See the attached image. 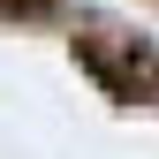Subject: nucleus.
<instances>
[{
    "mask_svg": "<svg viewBox=\"0 0 159 159\" xmlns=\"http://www.w3.org/2000/svg\"><path fill=\"white\" fill-rule=\"evenodd\" d=\"M76 61H84L114 98H152L159 106V53L152 46H136V38H121V30H84L76 38Z\"/></svg>",
    "mask_w": 159,
    "mask_h": 159,
    "instance_id": "nucleus-1",
    "label": "nucleus"
}]
</instances>
